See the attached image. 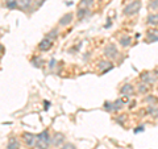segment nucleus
<instances>
[{
	"label": "nucleus",
	"mask_w": 158,
	"mask_h": 149,
	"mask_svg": "<svg viewBox=\"0 0 158 149\" xmlns=\"http://www.w3.org/2000/svg\"><path fill=\"white\" fill-rule=\"evenodd\" d=\"M52 144V137L49 135V131L45 130L40 132L37 135V141H36V148L37 149H48Z\"/></svg>",
	"instance_id": "obj_1"
},
{
	"label": "nucleus",
	"mask_w": 158,
	"mask_h": 149,
	"mask_svg": "<svg viewBox=\"0 0 158 149\" xmlns=\"http://www.w3.org/2000/svg\"><path fill=\"white\" fill-rule=\"evenodd\" d=\"M140 8H141V2H140V0H133V2H131L124 8L123 13H124L125 16H135L136 13H138Z\"/></svg>",
	"instance_id": "obj_2"
},
{
	"label": "nucleus",
	"mask_w": 158,
	"mask_h": 149,
	"mask_svg": "<svg viewBox=\"0 0 158 149\" xmlns=\"http://www.w3.org/2000/svg\"><path fill=\"white\" fill-rule=\"evenodd\" d=\"M104 56L110 59H115L118 56V50H117V46L115 44H108V45L104 48Z\"/></svg>",
	"instance_id": "obj_3"
},
{
	"label": "nucleus",
	"mask_w": 158,
	"mask_h": 149,
	"mask_svg": "<svg viewBox=\"0 0 158 149\" xmlns=\"http://www.w3.org/2000/svg\"><path fill=\"white\" fill-rule=\"evenodd\" d=\"M140 79L144 83H146V84H154L156 83V81H157V77H156V74L154 73H150V71H145V73H142V74H140Z\"/></svg>",
	"instance_id": "obj_4"
},
{
	"label": "nucleus",
	"mask_w": 158,
	"mask_h": 149,
	"mask_svg": "<svg viewBox=\"0 0 158 149\" xmlns=\"http://www.w3.org/2000/svg\"><path fill=\"white\" fill-rule=\"evenodd\" d=\"M23 140L28 147H36L37 135H33V133H31V132H25L23 135Z\"/></svg>",
	"instance_id": "obj_5"
},
{
	"label": "nucleus",
	"mask_w": 158,
	"mask_h": 149,
	"mask_svg": "<svg viewBox=\"0 0 158 149\" xmlns=\"http://www.w3.org/2000/svg\"><path fill=\"white\" fill-rule=\"evenodd\" d=\"M65 144V135L61 132H56L52 137V145L53 147H62Z\"/></svg>",
	"instance_id": "obj_6"
},
{
	"label": "nucleus",
	"mask_w": 158,
	"mask_h": 149,
	"mask_svg": "<svg viewBox=\"0 0 158 149\" xmlns=\"http://www.w3.org/2000/svg\"><path fill=\"white\" fill-rule=\"evenodd\" d=\"M135 87H133V84L131 83H125L124 86H123L120 88V94L121 95H124V96H128V98H131L132 95H135Z\"/></svg>",
	"instance_id": "obj_7"
},
{
	"label": "nucleus",
	"mask_w": 158,
	"mask_h": 149,
	"mask_svg": "<svg viewBox=\"0 0 158 149\" xmlns=\"http://www.w3.org/2000/svg\"><path fill=\"white\" fill-rule=\"evenodd\" d=\"M52 46H53V40H50L49 37H45L38 44V49L41 52H48L49 49H52Z\"/></svg>",
	"instance_id": "obj_8"
},
{
	"label": "nucleus",
	"mask_w": 158,
	"mask_h": 149,
	"mask_svg": "<svg viewBox=\"0 0 158 149\" xmlns=\"http://www.w3.org/2000/svg\"><path fill=\"white\" fill-rule=\"evenodd\" d=\"M146 41L148 42H156L158 41V29L153 28L146 32Z\"/></svg>",
	"instance_id": "obj_9"
},
{
	"label": "nucleus",
	"mask_w": 158,
	"mask_h": 149,
	"mask_svg": "<svg viewBox=\"0 0 158 149\" xmlns=\"http://www.w3.org/2000/svg\"><path fill=\"white\" fill-rule=\"evenodd\" d=\"M98 69L100 70L103 74L107 73V71H110L113 69V65L111 63V61H100L98 63Z\"/></svg>",
	"instance_id": "obj_10"
},
{
	"label": "nucleus",
	"mask_w": 158,
	"mask_h": 149,
	"mask_svg": "<svg viewBox=\"0 0 158 149\" xmlns=\"http://www.w3.org/2000/svg\"><path fill=\"white\" fill-rule=\"evenodd\" d=\"M7 149H20V141L17 137L11 136L8 138V143H7Z\"/></svg>",
	"instance_id": "obj_11"
},
{
	"label": "nucleus",
	"mask_w": 158,
	"mask_h": 149,
	"mask_svg": "<svg viewBox=\"0 0 158 149\" xmlns=\"http://www.w3.org/2000/svg\"><path fill=\"white\" fill-rule=\"evenodd\" d=\"M71 21H73V13L69 12V13H65L61 19H59V25H61V27H66Z\"/></svg>",
	"instance_id": "obj_12"
},
{
	"label": "nucleus",
	"mask_w": 158,
	"mask_h": 149,
	"mask_svg": "<svg viewBox=\"0 0 158 149\" xmlns=\"http://www.w3.org/2000/svg\"><path fill=\"white\" fill-rule=\"evenodd\" d=\"M146 113L152 117H158V104H149L146 108Z\"/></svg>",
	"instance_id": "obj_13"
},
{
	"label": "nucleus",
	"mask_w": 158,
	"mask_h": 149,
	"mask_svg": "<svg viewBox=\"0 0 158 149\" xmlns=\"http://www.w3.org/2000/svg\"><path fill=\"white\" fill-rule=\"evenodd\" d=\"M146 23L152 27H158V13H156V12L149 13V16L146 19Z\"/></svg>",
	"instance_id": "obj_14"
},
{
	"label": "nucleus",
	"mask_w": 158,
	"mask_h": 149,
	"mask_svg": "<svg viewBox=\"0 0 158 149\" xmlns=\"http://www.w3.org/2000/svg\"><path fill=\"white\" fill-rule=\"evenodd\" d=\"M137 92H138V94H148V92H149V84L141 82V83L137 86Z\"/></svg>",
	"instance_id": "obj_15"
},
{
	"label": "nucleus",
	"mask_w": 158,
	"mask_h": 149,
	"mask_svg": "<svg viewBox=\"0 0 158 149\" xmlns=\"http://www.w3.org/2000/svg\"><path fill=\"white\" fill-rule=\"evenodd\" d=\"M132 44V38L129 36H121L120 37V45L123 48H128Z\"/></svg>",
	"instance_id": "obj_16"
},
{
	"label": "nucleus",
	"mask_w": 158,
	"mask_h": 149,
	"mask_svg": "<svg viewBox=\"0 0 158 149\" xmlns=\"http://www.w3.org/2000/svg\"><path fill=\"white\" fill-rule=\"evenodd\" d=\"M94 4V0H81L79 2L78 8H85V9H90V7Z\"/></svg>",
	"instance_id": "obj_17"
},
{
	"label": "nucleus",
	"mask_w": 158,
	"mask_h": 149,
	"mask_svg": "<svg viewBox=\"0 0 158 149\" xmlns=\"http://www.w3.org/2000/svg\"><path fill=\"white\" fill-rule=\"evenodd\" d=\"M103 108L107 111V112H116V108H115V104H113V102H106L104 106H103Z\"/></svg>",
	"instance_id": "obj_18"
},
{
	"label": "nucleus",
	"mask_w": 158,
	"mask_h": 149,
	"mask_svg": "<svg viewBox=\"0 0 158 149\" xmlns=\"http://www.w3.org/2000/svg\"><path fill=\"white\" fill-rule=\"evenodd\" d=\"M90 13V9H85V8H78V12H77V16L78 19H85L87 15Z\"/></svg>",
	"instance_id": "obj_19"
},
{
	"label": "nucleus",
	"mask_w": 158,
	"mask_h": 149,
	"mask_svg": "<svg viewBox=\"0 0 158 149\" xmlns=\"http://www.w3.org/2000/svg\"><path fill=\"white\" fill-rule=\"evenodd\" d=\"M124 103H125L124 99H116V100L113 102V104H115V108H116V112L123 110V107H124Z\"/></svg>",
	"instance_id": "obj_20"
},
{
	"label": "nucleus",
	"mask_w": 158,
	"mask_h": 149,
	"mask_svg": "<svg viewBox=\"0 0 158 149\" xmlns=\"http://www.w3.org/2000/svg\"><path fill=\"white\" fill-rule=\"evenodd\" d=\"M32 4V0H19V7L21 9H27L31 7Z\"/></svg>",
	"instance_id": "obj_21"
},
{
	"label": "nucleus",
	"mask_w": 158,
	"mask_h": 149,
	"mask_svg": "<svg viewBox=\"0 0 158 149\" xmlns=\"http://www.w3.org/2000/svg\"><path fill=\"white\" fill-rule=\"evenodd\" d=\"M6 6L9 9H15V8L19 7V0H8V2L6 3Z\"/></svg>",
	"instance_id": "obj_22"
},
{
	"label": "nucleus",
	"mask_w": 158,
	"mask_h": 149,
	"mask_svg": "<svg viewBox=\"0 0 158 149\" xmlns=\"http://www.w3.org/2000/svg\"><path fill=\"white\" fill-rule=\"evenodd\" d=\"M58 36H59V32H58V29L56 28V29H53V31L49 32L46 37H49L50 40H53V41H54V40H56V38H58Z\"/></svg>",
	"instance_id": "obj_23"
},
{
	"label": "nucleus",
	"mask_w": 158,
	"mask_h": 149,
	"mask_svg": "<svg viewBox=\"0 0 158 149\" xmlns=\"http://www.w3.org/2000/svg\"><path fill=\"white\" fill-rule=\"evenodd\" d=\"M148 7H149L150 11H158V0H150Z\"/></svg>",
	"instance_id": "obj_24"
},
{
	"label": "nucleus",
	"mask_w": 158,
	"mask_h": 149,
	"mask_svg": "<svg viewBox=\"0 0 158 149\" xmlns=\"http://www.w3.org/2000/svg\"><path fill=\"white\" fill-rule=\"evenodd\" d=\"M42 58L41 57H36L34 59H32V63H33V66H36V67H41L42 66Z\"/></svg>",
	"instance_id": "obj_25"
},
{
	"label": "nucleus",
	"mask_w": 158,
	"mask_h": 149,
	"mask_svg": "<svg viewBox=\"0 0 158 149\" xmlns=\"http://www.w3.org/2000/svg\"><path fill=\"white\" fill-rule=\"evenodd\" d=\"M145 100H146L148 103H150V104H157V103H158V99H157L156 96H152V95H150V96H148Z\"/></svg>",
	"instance_id": "obj_26"
},
{
	"label": "nucleus",
	"mask_w": 158,
	"mask_h": 149,
	"mask_svg": "<svg viewBox=\"0 0 158 149\" xmlns=\"http://www.w3.org/2000/svg\"><path fill=\"white\" fill-rule=\"evenodd\" d=\"M61 149H77V147L74 145V144H71V143H65L61 147Z\"/></svg>",
	"instance_id": "obj_27"
},
{
	"label": "nucleus",
	"mask_w": 158,
	"mask_h": 149,
	"mask_svg": "<svg viewBox=\"0 0 158 149\" xmlns=\"http://www.w3.org/2000/svg\"><path fill=\"white\" fill-rule=\"evenodd\" d=\"M115 120H116L118 124H121V126H124V124H125V117H121V119H120V117H116Z\"/></svg>",
	"instance_id": "obj_28"
},
{
	"label": "nucleus",
	"mask_w": 158,
	"mask_h": 149,
	"mask_svg": "<svg viewBox=\"0 0 158 149\" xmlns=\"http://www.w3.org/2000/svg\"><path fill=\"white\" fill-rule=\"evenodd\" d=\"M145 130V128H144V126H138V128H136V130H135V133H138V132H142V131H144Z\"/></svg>",
	"instance_id": "obj_29"
},
{
	"label": "nucleus",
	"mask_w": 158,
	"mask_h": 149,
	"mask_svg": "<svg viewBox=\"0 0 158 149\" xmlns=\"http://www.w3.org/2000/svg\"><path fill=\"white\" fill-rule=\"evenodd\" d=\"M153 73H154V74H156V77L158 78V67H156V69H154V71H153Z\"/></svg>",
	"instance_id": "obj_30"
},
{
	"label": "nucleus",
	"mask_w": 158,
	"mask_h": 149,
	"mask_svg": "<svg viewBox=\"0 0 158 149\" xmlns=\"http://www.w3.org/2000/svg\"><path fill=\"white\" fill-rule=\"evenodd\" d=\"M54 63H56V59H52V61H50V67L54 66Z\"/></svg>",
	"instance_id": "obj_31"
},
{
	"label": "nucleus",
	"mask_w": 158,
	"mask_h": 149,
	"mask_svg": "<svg viewBox=\"0 0 158 149\" xmlns=\"http://www.w3.org/2000/svg\"><path fill=\"white\" fill-rule=\"evenodd\" d=\"M49 106H50V103H49V102H45V108H46V110L49 108Z\"/></svg>",
	"instance_id": "obj_32"
},
{
	"label": "nucleus",
	"mask_w": 158,
	"mask_h": 149,
	"mask_svg": "<svg viewBox=\"0 0 158 149\" xmlns=\"http://www.w3.org/2000/svg\"><path fill=\"white\" fill-rule=\"evenodd\" d=\"M3 52H4V48L3 45H0V54H3Z\"/></svg>",
	"instance_id": "obj_33"
},
{
	"label": "nucleus",
	"mask_w": 158,
	"mask_h": 149,
	"mask_svg": "<svg viewBox=\"0 0 158 149\" xmlns=\"http://www.w3.org/2000/svg\"><path fill=\"white\" fill-rule=\"evenodd\" d=\"M6 2H8V0H6Z\"/></svg>",
	"instance_id": "obj_34"
}]
</instances>
